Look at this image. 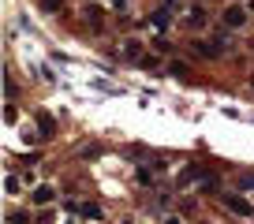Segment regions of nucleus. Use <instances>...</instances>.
I'll list each match as a JSON object with an SVG mask.
<instances>
[{
  "label": "nucleus",
  "mask_w": 254,
  "mask_h": 224,
  "mask_svg": "<svg viewBox=\"0 0 254 224\" xmlns=\"http://www.w3.org/2000/svg\"><path fill=\"white\" fill-rule=\"evenodd\" d=\"M224 45H228V41H224V34H217V38H190V49H194V53L198 56H206V60H217V56L224 53Z\"/></svg>",
  "instance_id": "1"
},
{
  "label": "nucleus",
  "mask_w": 254,
  "mask_h": 224,
  "mask_svg": "<svg viewBox=\"0 0 254 224\" xmlns=\"http://www.w3.org/2000/svg\"><path fill=\"white\" fill-rule=\"evenodd\" d=\"M221 206L232 209L236 217H251V221H254V206L247 198H239V194H221Z\"/></svg>",
  "instance_id": "2"
},
{
  "label": "nucleus",
  "mask_w": 254,
  "mask_h": 224,
  "mask_svg": "<svg viewBox=\"0 0 254 224\" xmlns=\"http://www.w3.org/2000/svg\"><path fill=\"white\" fill-rule=\"evenodd\" d=\"M247 15H251V11H247L243 4H228V8H224V26H228V30H239V26L247 23Z\"/></svg>",
  "instance_id": "3"
},
{
  "label": "nucleus",
  "mask_w": 254,
  "mask_h": 224,
  "mask_svg": "<svg viewBox=\"0 0 254 224\" xmlns=\"http://www.w3.org/2000/svg\"><path fill=\"white\" fill-rule=\"evenodd\" d=\"M194 179H209V172H206V168H202V165H187V168H183V172H180V187L194 183Z\"/></svg>",
  "instance_id": "4"
},
{
  "label": "nucleus",
  "mask_w": 254,
  "mask_h": 224,
  "mask_svg": "<svg viewBox=\"0 0 254 224\" xmlns=\"http://www.w3.org/2000/svg\"><path fill=\"white\" fill-rule=\"evenodd\" d=\"M34 123H38V127H41V138H49V135H53V116H49V112H38V116H34Z\"/></svg>",
  "instance_id": "5"
},
{
  "label": "nucleus",
  "mask_w": 254,
  "mask_h": 224,
  "mask_svg": "<svg viewBox=\"0 0 254 224\" xmlns=\"http://www.w3.org/2000/svg\"><path fill=\"white\" fill-rule=\"evenodd\" d=\"M53 198H56V191H53V187H45V183H41L38 191H34V202H38V206H49Z\"/></svg>",
  "instance_id": "6"
},
{
  "label": "nucleus",
  "mask_w": 254,
  "mask_h": 224,
  "mask_svg": "<svg viewBox=\"0 0 254 224\" xmlns=\"http://www.w3.org/2000/svg\"><path fill=\"white\" fill-rule=\"evenodd\" d=\"M168 19H172V8H161V11H153V15H150V23L165 30V26H168Z\"/></svg>",
  "instance_id": "7"
},
{
  "label": "nucleus",
  "mask_w": 254,
  "mask_h": 224,
  "mask_svg": "<svg viewBox=\"0 0 254 224\" xmlns=\"http://www.w3.org/2000/svg\"><path fill=\"white\" fill-rule=\"evenodd\" d=\"M202 23H206V11H202V8H190L187 11V26H202Z\"/></svg>",
  "instance_id": "8"
},
{
  "label": "nucleus",
  "mask_w": 254,
  "mask_h": 224,
  "mask_svg": "<svg viewBox=\"0 0 254 224\" xmlns=\"http://www.w3.org/2000/svg\"><path fill=\"white\" fill-rule=\"evenodd\" d=\"M86 23L94 26V30L101 26V11H97V4H90V8H86Z\"/></svg>",
  "instance_id": "9"
},
{
  "label": "nucleus",
  "mask_w": 254,
  "mask_h": 224,
  "mask_svg": "<svg viewBox=\"0 0 254 224\" xmlns=\"http://www.w3.org/2000/svg\"><path fill=\"white\" fill-rule=\"evenodd\" d=\"M124 53L131 56V60H138V56H142V45H138V41H127V45H124Z\"/></svg>",
  "instance_id": "10"
},
{
  "label": "nucleus",
  "mask_w": 254,
  "mask_h": 224,
  "mask_svg": "<svg viewBox=\"0 0 254 224\" xmlns=\"http://www.w3.org/2000/svg\"><path fill=\"white\" fill-rule=\"evenodd\" d=\"M4 191L15 194V191H19V176H11V172H8V176H4Z\"/></svg>",
  "instance_id": "11"
},
{
  "label": "nucleus",
  "mask_w": 254,
  "mask_h": 224,
  "mask_svg": "<svg viewBox=\"0 0 254 224\" xmlns=\"http://www.w3.org/2000/svg\"><path fill=\"white\" fill-rule=\"evenodd\" d=\"M153 49H157V53H172V41H165V38L157 34V38H153Z\"/></svg>",
  "instance_id": "12"
},
{
  "label": "nucleus",
  "mask_w": 254,
  "mask_h": 224,
  "mask_svg": "<svg viewBox=\"0 0 254 224\" xmlns=\"http://www.w3.org/2000/svg\"><path fill=\"white\" fill-rule=\"evenodd\" d=\"M168 67H172V75H176V79H187V64H180V60H172V64H168Z\"/></svg>",
  "instance_id": "13"
},
{
  "label": "nucleus",
  "mask_w": 254,
  "mask_h": 224,
  "mask_svg": "<svg viewBox=\"0 0 254 224\" xmlns=\"http://www.w3.org/2000/svg\"><path fill=\"white\" fill-rule=\"evenodd\" d=\"M4 120H8V123L19 120V112H15V105H11V101H8V109H4Z\"/></svg>",
  "instance_id": "14"
},
{
  "label": "nucleus",
  "mask_w": 254,
  "mask_h": 224,
  "mask_svg": "<svg viewBox=\"0 0 254 224\" xmlns=\"http://www.w3.org/2000/svg\"><path fill=\"white\" fill-rule=\"evenodd\" d=\"M41 11H60V0H41Z\"/></svg>",
  "instance_id": "15"
},
{
  "label": "nucleus",
  "mask_w": 254,
  "mask_h": 224,
  "mask_svg": "<svg viewBox=\"0 0 254 224\" xmlns=\"http://www.w3.org/2000/svg\"><path fill=\"white\" fill-rule=\"evenodd\" d=\"M239 191H254V176H243V179H239Z\"/></svg>",
  "instance_id": "16"
},
{
  "label": "nucleus",
  "mask_w": 254,
  "mask_h": 224,
  "mask_svg": "<svg viewBox=\"0 0 254 224\" xmlns=\"http://www.w3.org/2000/svg\"><path fill=\"white\" fill-rule=\"evenodd\" d=\"M112 11H120V15H124V11H131V8H127V0H112Z\"/></svg>",
  "instance_id": "17"
},
{
  "label": "nucleus",
  "mask_w": 254,
  "mask_h": 224,
  "mask_svg": "<svg viewBox=\"0 0 254 224\" xmlns=\"http://www.w3.org/2000/svg\"><path fill=\"white\" fill-rule=\"evenodd\" d=\"M165 224H180V221H176V217H168V221H165Z\"/></svg>",
  "instance_id": "18"
},
{
  "label": "nucleus",
  "mask_w": 254,
  "mask_h": 224,
  "mask_svg": "<svg viewBox=\"0 0 254 224\" xmlns=\"http://www.w3.org/2000/svg\"><path fill=\"white\" fill-rule=\"evenodd\" d=\"M247 11H254V0H251V4H247Z\"/></svg>",
  "instance_id": "19"
},
{
  "label": "nucleus",
  "mask_w": 254,
  "mask_h": 224,
  "mask_svg": "<svg viewBox=\"0 0 254 224\" xmlns=\"http://www.w3.org/2000/svg\"><path fill=\"white\" fill-rule=\"evenodd\" d=\"M251 90H254V82H251Z\"/></svg>",
  "instance_id": "20"
}]
</instances>
